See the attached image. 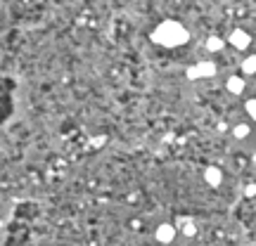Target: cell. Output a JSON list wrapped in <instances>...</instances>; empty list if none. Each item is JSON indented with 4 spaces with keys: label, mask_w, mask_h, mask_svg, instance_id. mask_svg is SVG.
<instances>
[{
    "label": "cell",
    "mask_w": 256,
    "mask_h": 246,
    "mask_svg": "<svg viewBox=\"0 0 256 246\" xmlns=\"http://www.w3.org/2000/svg\"><path fill=\"white\" fill-rule=\"evenodd\" d=\"M244 109H247V114L252 116L256 121V97H252V100H247V105H244Z\"/></svg>",
    "instance_id": "7"
},
{
    "label": "cell",
    "mask_w": 256,
    "mask_h": 246,
    "mask_svg": "<svg viewBox=\"0 0 256 246\" xmlns=\"http://www.w3.org/2000/svg\"><path fill=\"white\" fill-rule=\"evenodd\" d=\"M228 92H233V95H242V90H244V81L242 78H228Z\"/></svg>",
    "instance_id": "5"
},
{
    "label": "cell",
    "mask_w": 256,
    "mask_h": 246,
    "mask_svg": "<svg viewBox=\"0 0 256 246\" xmlns=\"http://www.w3.org/2000/svg\"><path fill=\"white\" fill-rule=\"evenodd\" d=\"M230 40H233L235 48H247L249 45V35L244 34V31H235V34L230 35Z\"/></svg>",
    "instance_id": "4"
},
{
    "label": "cell",
    "mask_w": 256,
    "mask_h": 246,
    "mask_svg": "<svg viewBox=\"0 0 256 246\" xmlns=\"http://www.w3.org/2000/svg\"><path fill=\"white\" fill-rule=\"evenodd\" d=\"M154 237H157V242L162 246H168L176 239V228L173 225H159V229L154 232Z\"/></svg>",
    "instance_id": "2"
},
{
    "label": "cell",
    "mask_w": 256,
    "mask_h": 246,
    "mask_svg": "<svg viewBox=\"0 0 256 246\" xmlns=\"http://www.w3.org/2000/svg\"><path fill=\"white\" fill-rule=\"evenodd\" d=\"M242 73H244V76H252V73H256V57H249V59L242 64Z\"/></svg>",
    "instance_id": "6"
},
{
    "label": "cell",
    "mask_w": 256,
    "mask_h": 246,
    "mask_svg": "<svg viewBox=\"0 0 256 246\" xmlns=\"http://www.w3.org/2000/svg\"><path fill=\"white\" fill-rule=\"evenodd\" d=\"M204 177L209 180V185L219 187V185H220V180H223V173H220L219 168H206V173H204Z\"/></svg>",
    "instance_id": "3"
},
{
    "label": "cell",
    "mask_w": 256,
    "mask_h": 246,
    "mask_svg": "<svg viewBox=\"0 0 256 246\" xmlns=\"http://www.w3.org/2000/svg\"><path fill=\"white\" fill-rule=\"evenodd\" d=\"M152 38L159 43V45H166V48H178L181 43L187 40V31H185L181 24H176V21H164L154 34Z\"/></svg>",
    "instance_id": "1"
}]
</instances>
